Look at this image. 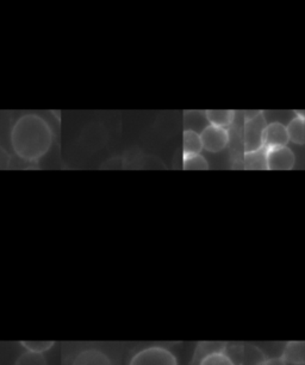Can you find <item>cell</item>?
<instances>
[{"mask_svg":"<svg viewBox=\"0 0 305 365\" xmlns=\"http://www.w3.org/2000/svg\"><path fill=\"white\" fill-rule=\"evenodd\" d=\"M53 133L46 120L35 115H24L16 123L11 143L16 154L26 161H35L47 154Z\"/></svg>","mask_w":305,"mask_h":365,"instance_id":"1","label":"cell"},{"mask_svg":"<svg viewBox=\"0 0 305 365\" xmlns=\"http://www.w3.org/2000/svg\"><path fill=\"white\" fill-rule=\"evenodd\" d=\"M128 365H179L176 354L164 345H148L137 350Z\"/></svg>","mask_w":305,"mask_h":365,"instance_id":"2","label":"cell"},{"mask_svg":"<svg viewBox=\"0 0 305 365\" xmlns=\"http://www.w3.org/2000/svg\"><path fill=\"white\" fill-rule=\"evenodd\" d=\"M224 345L226 344H201L194 354V365H236Z\"/></svg>","mask_w":305,"mask_h":365,"instance_id":"3","label":"cell"},{"mask_svg":"<svg viewBox=\"0 0 305 365\" xmlns=\"http://www.w3.org/2000/svg\"><path fill=\"white\" fill-rule=\"evenodd\" d=\"M266 126H267V123H266L265 117L262 115L255 119L244 122V138L246 153L258 150L260 148L264 147L262 137H264Z\"/></svg>","mask_w":305,"mask_h":365,"instance_id":"4","label":"cell"},{"mask_svg":"<svg viewBox=\"0 0 305 365\" xmlns=\"http://www.w3.org/2000/svg\"><path fill=\"white\" fill-rule=\"evenodd\" d=\"M203 148L209 153H219L229 143L228 130L217 126L209 125L201 133Z\"/></svg>","mask_w":305,"mask_h":365,"instance_id":"5","label":"cell"},{"mask_svg":"<svg viewBox=\"0 0 305 365\" xmlns=\"http://www.w3.org/2000/svg\"><path fill=\"white\" fill-rule=\"evenodd\" d=\"M69 365H114L111 357L97 347H85L73 356Z\"/></svg>","mask_w":305,"mask_h":365,"instance_id":"6","label":"cell"},{"mask_svg":"<svg viewBox=\"0 0 305 365\" xmlns=\"http://www.w3.org/2000/svg\"><path fill=\"white\" fill-rule=\"evenodd\" d=\"M294 165V155L290 148L267 149V167L269 170H290Z\"/></svg>","mask_w":305,"mask_h":365,"instance_id":"7","label":"cell"},{"mask_svg":"<svg viewBox=\"0 0 305 365\" xmlns=\"http://www.w3.org/2000/svg\"><path fill=\"white\" fill-rule=\"evenodd\" d=\"M289 142H290V138L287 135L286 126H284L281 123H271L266 126L264 137H262L264 147L267 149L286 147Z\"/></svg>","mask_w":305,"mask_h":365,"instance_id":"8","label":"cell"},{"mask_svg":"<svg viewBox=\"0 0 305 365\" xmlns=\"http://www.w3.org/2000/svg\"><path fill=\"white\" fill-rule=\"evenodd\" d=\"M281 358L290 365H304L305 343L303 341H289L284 346Z\"/></svg>","mask_w":305,"mask_h":365,"instance_id":"9","label":"cell"},{"mask_svg":"<svg viewBox=\"0 0 305 365\" xmlns=\"http://www.w3.org/2000/svg\"><path fill=\"white\" fill-rule=\"evenodd\" d=\"M286 130L291 142L298 145H303L305 143V117L301 113H294V117L291 119Z\"/></svg>","mask_w":305,"mask_h":365,"instance_id":"10","label":"cell"},{"mask_svg":"<svg viewBox=\"0 0 305 365\" xmlns=\"http://www.w3.org/2000/svg\"><path fill=\"white\" fill-rule=\"evenodd\" d=\"M244 169L248 170H266L267 167V148L246 153L244 156Z\"/></svg>","mask_w":305,"mask_h":365,"instance_id":"11","label":"cell"},{"mask_svg":"<svg viewBox=\"0 0 305 365\" xmlns=\"http://www.w3.org/2000/svg\"><path fill=\"white\" fill-rule=\"evenodd\" d=\"M185 131H194L201 135L210 124L206 119V111L185 112Z\"/></svg>","mask_w":305,"mask_h":365,"instance_id":"12","label":"cell"},{"mask_svg":"<svg viewBox=\"0 0 305 365\" xmlns=\"http://www.w3.org/2000/svg\"><path fill=\"white\" fill-rule=\"evenodd\" d=\"M235 115H236V112L231 111V110H226V111L224 110H221V111L211 110V111H206V119L210 125L226 129V126L231 125L234 120L236 119Z\"/></svg>","mask_w":305,"mask_h":365,"instance_id":"13","label":"cell"},{"mask_svg":"<svg viewBox=\"0 0 305 365\" xmlns=\"http://www.w3.org/2000/svg\"><path fill=\"white\" fill-rule=\"evenodd\" d=\"M203 143H201V135L194 131H185L183 138V154L184 156H191V155H201L203 150Z\"/></svg>","mask_w":305,"mask_h":365,"instance_id":"14","label":"cell"},{"mask_svg":"<svg viewBox=\"0 0 305 365\" xmlns=\"http://www.w3.org/2000/svg\"><path fill=\"white\" fill-rule=\"evenodd\" d=\"M15 365H48V361L44 354L24 350L16 359Z\"/></svg>","mask_w":305,"mask_h":365,"instance_id":"15","label":"cell"},{"mask_svg":"<svg viewBox=\"0 0 305 365\" xmlns=\"http://www.w3.org/2000/svg\"><path fill=\"white\" fill-rule=\"evenodd\" d=\"M184 169L186 170H206L209 169L208 161L201 155L184 156Z\"/></svg>","mask_w":305,"mask_h":365,"instance_id":"16","label":"cell"},{"mask_svg":"<svg viewBox=\"0 0 305 365\" xmlns=\"http://www.w3.org/2000/svg\"><path fill=\"white\" fill-rule=\"evenodd\" d=\"M23 349L37 354H44L54 347V341H21Z\"/></svg>","mask_w":305,"mask_h":365,"instance_id":"17","label":"cell"},{"mask_svg":"<svg viewBox=\"0 0 305 365\" xmlns=\"http://www.w3.org/2000/svg\"><path fill=\"white\" fill-rule=\"evenodd\" d=\"M256 365H287L286 361H284L281 356L279 357H269L262 359L261 361H259Z\"/></svg>","mask_w":305,"mask_h":365,"instance_id":"18","label":"cell"},{"mask_svg":"<svg viewBox=\"0 0 305 365\" xmlns=\"http://www.w3.org/2000/svg\"><path fill=\"white\" fill-rule=\"evenodd\" d=\"M262 115V111H244V122H248V120H251V119H255L259 115Z\"/></svg>","mask_w":305,"mask_h":365,"instance_id":"19","label":"cell"}]
</instances>
